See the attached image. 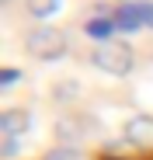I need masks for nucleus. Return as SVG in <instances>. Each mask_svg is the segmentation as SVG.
Here are the masks:
<instances>
[{"mask_svg": "<svg viewBox=\"0 0 153 160\" xmlns=\"http://www.w3.org/2000/svg\"><path fill=\"white\" fill-rule=\"evenodd\" d=\"M91 63L97 70L111 73V77H125V73H132V66H136V52H132V45L111 38V42H101V45L91 49Z\"/></svg>", "mask_w": 153, "mask_h": 160, "instance_id": "obj_1", "label": "nucleus"}, {"mask_svg": "<svg viewBox=\"0 0 153 160\" xmlns=\"http://www.w3.org/2000/svg\"><path fill=\"white\" fill-rule=\"evenodd\" d=\"M24 49L35 59H59L66 52V32L56 28V24H42V28L24 35Z\"/></svg>", "mask_w": 153, "mask_h": 160, "instance_id": "obj_2", "label": "nucleus"}, {"mask_svg": "<svg viewBox=\"0 0 153 160\" xmlns=\"http://www.w3.org/2000/svg\"><path fill=\"white\" fill-rule=\"evenodd\" d=\"M129 146H153V115H132L129 122H125V136H122Z\"/></svg>", "mask_w": 153, "mask_h": 160, "instance_id": "obj_3", "label": "nucleus"}, {"mask_svg": "<svg viewBox=\"0 0 153 160\" xmlns=\"http://www.w3.org/2000/svg\"><path fill=\"white\" fill-rule=\"evenodd\" d=\"M32 129V112L28 108H7L0 112V132L4 136H21V132Z\"/></svg>", "mask_w": 153, "mask_h": 160, "instance_id": "obj_4", "label": "nucleus"}, {"mask_svg": "<svg viewBox=\"0 0 153 160\" xmlns=\"http://www.w3.org/2000/svg\"><path fill=\"white\" fill-rule=\"evenodd\" d=\"M115 32H118V24H115V18H111V14L91 18V21L84 24V35H91L97 45H101V42H111V38H115Z\"/></svg>", "mask_w": 153, "mask_h": 160, "instance_id": "obj_5", "label": "nucleus"}, {"mask_svg": "<svg viewBox=\"0 0 153 160\" xmlns=\"http://www.w3.org/2000/svg\"><path fill=\"white\" fill-rule=\"evenodd\" d=\"M63 0H24V11H28L32 18H52L59 11Z\"/></svg>", "mask_w": 153, "mask_h": 160, "instance_id": "obj_6", "label": "nucleus"}, {"mask_svg": "<svg viewBox=\"0 0 153 160\" xmlns=\"http://www.w3.org/2000/svg\"><path fill=\"white\" fill-rule=\"evenodd\" d=\"M0 157L4 160L17 157V136H0Z\"/></svg>", "mask_w": 153, "mask_h": 160, "instance_id": "obj_7", "label": "nucleus"}, {"mask_svg": "<svg viewBox=\"0 0 153 160\" xmlns=\"http://www.w3.org/2000/svg\"><path fill=\"white\" fill-rule=\"evenodd\" d=\"M45 160H80V150H73V146H59L52 153H45Z\"/></svg>", "mask_w": 153, "mask_h": 160, "instance_id": "obj_8", "label": "nucleus"}, {"mask_svg": "<svg viewBox=\"0 0 153 160\" xmlns=\"http://www.w3.org/2000/svg\"><path fill=\"white\" fill-rule=\"evenodd\" d=\"M17 77H21V70L4 66V70H0V87H14V84H17Z\"/></svg>", "mask_w": 153, "mask_h": 160, "instance_id": "obj_9", "label": "nucleus"}, {"mask_svg": "<svg viewBox=\"0 0 153 160\" xmlns=\"http://www.w3.org/2000/svg\"><path fill=\"white\" fill-rule=\"evenodd\" d=\"M76 91H80L76 84H59V87H56V94H59V98H70V94H76Z\"/></svg>", "mask_w": 153, "mask_h": 160, "instance_id": "obj_10", "label": "nucleus"}]
</instances>
